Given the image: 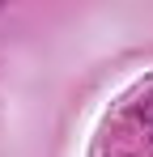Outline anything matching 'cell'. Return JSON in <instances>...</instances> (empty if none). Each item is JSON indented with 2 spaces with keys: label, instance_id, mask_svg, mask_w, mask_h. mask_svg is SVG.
I'll use <instances>...</instances> for the list:
<instances>
[]
</instances>
